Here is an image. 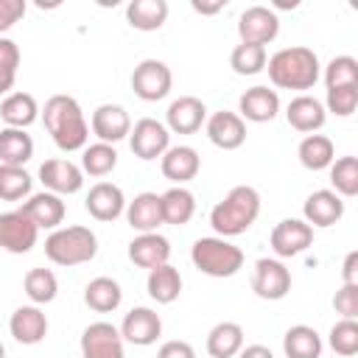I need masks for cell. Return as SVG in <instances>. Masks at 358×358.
I'll use <instances>...</instances> for the list:
<instances>
[{
  "mask_svg": "<svg viewBox=\"0 0 358 358\" xmlns=\"http://www.w3.org/2000/svg\"><path fill=\"white\" fill-rule=\"evenodd\" d=\"M8 330L20 344H39L48 336V316L39 310V305H22L11 313Z\"/></svg>",
  "mask_w": 358,
  "mask_h": 358,
  "instance_id": "d4e9b609",
  "label": "cell"
},
{
  "mask_svg": "<svg viewBox=\"0 0 358 358\" xmlns=\"http://www.w3.org/2000/svg\"><path fill=\"white\" fill-rule=\"evenodd\" d=\"M260 215V193L252 185L232 187L213 210H210V227L218 238H235L243 235Z\"/></svg>",
  "mask_w": 358,
  "mask_h": 358,
  "instance_id": "7a4b0ae2",
  "label": "cell"
},
{
  "mask_svg": "<svg viewBox=\"0 0 358 358\" xmlns=\"http://www.w3.org/2000/svg\"><path fill=\"white\" fill-rule=\"evenodd\" d=\"M204 131H207L210 143L218 145V148H224V151H235L246 140V123L241 120V115L227 112V109L213 112L204 120Z\"/></svg>",
  "mask_w": 358,
  "mask_h": 358,
  "instance_id": "9a60e30c",
  "label": "cell"
},
{
  "mask_svg": "<svg viewBox=\"0 0 358 358\" xmlns=\"http://www.w3.org/2000/svg\"><path fill=\"white\" fill-rule=\"evenodd\" d=\"M355 106H358V84L327 90V109L324 112H333L336 117H350L355 112Z\"/></svg>",
  "mask_w": 358,
  "mask_h": 358,
  "instance_id": "ee69618b",
  "label": "cell"
},
{
  "mask_svg": "<svg viewBox=\"0 0 358 358\" xmlns=\"http://www.w3.org/2000/svg\"><path fill=\"white\" fill-rule=\"evenodd\" d=\"M355 84H358V62L352 56L330 59V64L324 67V87L336 90V87H355Z\"/></svg>",
  "mask_w": 358,
  "mask_h": 358,
  "instance_id": "60d3db41",
  "label": "cell"
},
{
  "mask_svg": "<svg viewBox=\"0 0 358 358\" xmlns=\"http://www.w3.org/2000/svg\"><path fill=\"white\" fill-rule=\"evenodd\" d=\"M266 70H268L271 84L280 90H310L322 76L319 56L305 45L277 50L266 62Z\"/></svg>",
  "mask_w": 358,
  "mask_h": 358,
  "instance_id": "3957f363",
  "label": "cell"
},
{
  "mask_svg": "<svg viewBox=\"0 0 358 358\" xmlns=\"http://www.w3.org/2000/svg\"><path fill=\"white\" fill-rule=\"evenodd\" d=\"M243 350V327L238 322H218L207 333V352L213 358H235Z\"/></svg>",
  "mask_w": 358,
  "mask_h": 358,
  "instance_id": "f1b7e54d",
  "label": "cell"
},
{
  "mask_svg": "<svg viewBox=\"0 0 358 358\" xmlns=\"http://www.w3.org/2000/svg\"><path fill=\"white\" fill-rule=\"evenodd\" d=\"M17 67H20V48L14 39L0 36V95H6L14 81H17Z\"/></svg>",
  "mask_w": 358,
  "mask_h": 358,
  "instance_id": "7bdbcfd3",
  "label": "cell"
},
{
  "mask_svg": "<svg viewBox=\"0 0 358 358\" xmlns=\"http://www.w3.org/2000/svg\"><path fill=\"white\" fill-rule=\"evenodd\" d=\"M266 62H268V56H266V48H260V45L241 42L229 53V67L238 76H257L260 70H266Z\"/></svg>",
  "mask_w": 358,
  "mask_h": 358,
  "instance_id": "ab89813d",
  "label": "cell"
},
{
  "mask_svg": "<svg viewBox=\"0 0 358 358\" xmlns=\"http://www.w3.org/2000/svg\"><path fill=\"white\" fill-rule=\"evenodd\" d=\"M129 145H131L134 157H140V159L148 162V159L162 157V154L171 148V131H168L159 120L143 117V120H137V123L131 126V131H129Z\"/></svg>",
  "mask_w": 358,
  "mask_h": 358,
  "instance_id": "30bf717a",
  "label": "cell"
},
{
  "mask_svg": "<svg viewBox=\"0 0 358 358\" xmlns=\"http://www.w3.org/2000/svg\"><path fill=\"white\" fill-rule=\"evenodd\" d=\"M157 358H196V350L187 341H165L157 352Z\"/></svg>",
  "mask_w": 358,
  "mask_h": 358,
  "instance_id": "7dc6e473",
  "label": "cell"
},
{
  "mask_svg": "<svg viewBox=\"0 0 358 358\" xmlns=\"http://www.w3.org/2000/svg\"><path fill=\"white\" fill-rule=\"evenodd\" d=\"M238 358H274V352L268 347H263V344H249V347H243L238 352Z\"/></svg>",
  "mask_w": 358,
  "mask_h": 358,
  "instance_id": "681fc988",
  "label": "cell"
},
{
  "mask_svg": "<svg viewBox=\"0 0 358 358\" xmlns=\"http://www.w3.org/2000/svg\"><path fill=\"white\" fill-rule=\"evenodd\" d=\"M117 165V151L109 143H92L81 154V171L90 176H106Z\"/></svg>",
  "mask_w": 358,
  "mask_h": 358,
  "instance_id": "74e56055",
  "label": "cell"
},
{
  "mask_svg": "<svg viewBox=\"0 0 358 358\" xmlns=\"http://www.w3.org/2000/svg\"><path fill=\"white\" fill-rule=\"evenodd\" d=\"M39 179L45 185V190L56 193V196H70L78 193L84 187V171L70 162V159H45L39 165Z\"/></svg>",
  "mask_w": 358,
  "mask_h": 358,
  "instance_id": "4fadbf2b",
  "label": "cell"
},
{
  "mask_svg": "<svg viewBox=\"0 0 358 358\" xmlns=\"http://www.w3.org/2000/svg\"><path fill=\"white\" fill-rule=\"evenodd\" d=\"M238 34H241V42L266 48L280 34V17L266 6H249L238 17Z\"/></svg>",
  "mask_w": 358,
  "mask_h": 358,
  "instance_id": "9c48e42d",
  "label": "cell"
},
{
  "mask_svg": "<svg viewBox=\"0 0 358 358\" xmlns=\"http://www.w3.org/2000/svg\"><path fill=\"white\" fill-rule=\"evenodd\" d=\"M159 168H162V176H165L168 182L185 185V182L196 179V173H199V168H201V157H199V151L190 148V145H171V148L162 154Z\"/></svg>",
  "mask_w": 358,
  "mask_h": 358,
  "instance_id": "7402d4cb",
  "label": "cell"
},
{
  "mask_svg": "<svg viewBox=\"0 0 358 358\" xmlns=\"http://www.w3.org/2000/svg\"><path fill=\"white\" fill-rule=\"evenodd\" d=\"M341 280H344V285H358V252H350V255L344 257Z\"/></svg>",
  "mask_w": 358,
  "mask_h": 358,
  "instance_id": "c3c4849f",
  "label": "cell"
},
{
  "mask_svg": "<svg viewBox=\"0 0 358 358\" xmlns=\"http://www.w3.org/2000/svg\"><path fill=\"white\" fill-rule=\"evenodd\" d=\"M171 84H173V76H171V67L159 59H143L134 73H131V90L137 98L143 101H162L168 92H171Z\"/></svg>",
  "mask_w": 358,
  "mask_h": 358,
  "instance_id": "8992f818",
  "label": "cell"
},
{
  "mask_svg": "<svg viewBox=\"0 0 358 358\" xmlns=\"http://www.w3.org/2000/svg\"><path fill=\"white\" fill-rule=\"evenodd\" d=\"M81 358H126L123 336L109 322H92L81 333Z\"/></svg>",
  "mask_w": 358,
  "mask_h": 358,
  "instance_id": "7c38bea8",
  "label": "cell"
},
{
  "mask_svg": "<svg viewBox=\"0 0 358 358\" xmlns=\"http://www.w3.org/2000/svg\"><path fill=\"white\" fill-rule=\"evenodd\" d=\"M268 243L277 257H296L313 243V227H308L302 218H282L271 229Z\"/></svg>",
  "mask_w": 358,
  "mask_h": 358,
  "instance_id": "8fae6325",
  "label": "cell"
},
{
  "mask_svg": "<svg viewBox=\"0 0 358 358\" xmlns=\"http://www.w3.org/2000/svg\"><path fill=\"white\" fill-rule=\"evenodd\" d=\"M190 260L201 274L218 277V280L232 277L243 268L241 246H235V243H229L227 238H218V235L215 238H199L190 249Z\"/></svg>",
  "mask_w": 358,
  "mask_h": 358,
  "instance_id": "5b68a950",
  "label": "cell"
},
{
  "mask_svg": "<svg viewBox=\"0 0 358 358\" xmlns=\"http://www.w3.org/2000/svg\"><path fill=\"white\" fill-rule=\"evenodd\" d=\"M126 20L137 31H159L168 20L165 0H131L126 6Z\"/></svg>",
  "mask_w": 358,
  "mask_h": 358,
  "instance_id": "f546056e",
  "label": "cell"
},
{
  "mask_svg": "<svg viewBox=\"0 0 358 358\" xmlns=\"http://www.w3.org/2000/svg\"><path fill=\"white\" fill-rule=\"evenodd\" d=\"M120 299H123V291L112 277H95L84 288V302L95 313H112L120 305Z\"/></svg>",
  "mask_w": 358,
  "mask_h": 358,
  "instance_id": "e575fe53",
  "label": "cell"
},
{
  "mask_svg": "<svg viewBox=\"0 0 358 358\" xmlns=\"http://www.w3.org/2000/svg\"><path fill=\"white\" fill-rule=\"evenodd\" d=\"M34 157V140L25 129L6 126L0 131V165H17L22 168Z\"/></svg>",
  "mask_w": 358,
  "mask_h": 358,
  "instance_id": "4dcf8cb0",
  "label": "cell"
},
{
  "mask_svg": "<svg viewBox=\"0 0 358 358\" xmlns=\"http://www.w3.org/2000/svg\"><path fill=\"white\" fill-rule=\"evenodd\" d=\"M165 117H168V126H165L168 131H173V134H196L207 120V106L196 95H182L168 106Z\"/></svg>",
  "mask_w": 358,
  "mask_h": 358,
  "instance_id": "e0dca14e",
  "label": "cell"
},
{
  "mask_svg": "<svg viewBox=\"0 0 358 358\" xmlns=\"http://www.w3.org/2000/svg\"><path fill=\"white\" fill-rule=\"evenodd\" d=\"M162 333V319L157 310L151 308H131L126 316H123V324H120V336L123 341L129 344H137V347H148L159 338Z\"/></svg>",
  "mask_w": 358,
  "mask_h": 358,
  "instance_id": "2e32d148",
  "label": "cell"
},
{
  "mask_svg": "<svg viewBox=\"0 0 358 358\" xmlns=\"http://www.w3.org/2000/svg\"><path fill=\"white\" fill-rule=\"evenodd\" d=\"M42 120H45V129L50 131L56 148L62 151H81L87 148V140H90V126L84 120V112L78 106L76 98L70 95H53L45 101V109H42Z\"/></svg>",
  "mask_w": 358,
  "mask_h": 358,
  "instance_id": "6da1fadb",
  "label": "cell"
},
{
  "mask_svg": "<svg viewBox=\"0 0 358 358\" xmlns=\"http://www.w3.org/2000/svg\"><path fill=\"white\" fill-rule=\"evenodd\" d=\"M333 308L341 319H358V285H341L333 296Z\"/></svg>",
  "mask_w": 358,
  "mask_h": 358,
  "instance_id": "f6af8a7d",
  "label": "cell"
},
{
  "mask_svg": "<svg viewBox=\"0 0 358 358\" xmlns=\"http://www.w3.org/2000/svg\"><path fill=\"white\" fill-rule=\"evenodd\" d=\"M285 117H288L291 129H296L302 134H316L324 126L327 112H324V103L316 101L313 95H296V98H291Z\"/></svg>",
  "mask_w": 358,
  "mask_h": 358,
  "instance_id": "603a6c76",
  "label": "cell"
},
{
  "mask_svg": "<svg viewBox=\"0 0 358 358\" xmlns=\"http://www.w3.org/2000/svg\"><path fill=\"white\" fill-rule=\"evenodd\" d=\"M296 157H299V162L308 171H324V168L333 165L336 148H333V140L330 137H324V134H308V137H302V143L296 148Z\"/></svg>",
  "mask_w": 358,
  "mask_h": 358,
  "instance_id": "d6a6232c",
  "label": "cell"
},
{
  "mask_svg": "<svg viewBox=\"0 0 358 358\" xmlns=\"http://www.w3.org/2000/svg\"><path fill=\"white\" fill-rule=\"evenodd\" d=\"M0 358H6V347H3V341H0Z\"/></svg>",
  "mask_w": 358,
  "mask_h": 358,
  "instance_id": "816d5d0a",
  "label": "cell"
},
{
  "mask_svg": "<svg viewBox=\"0 0 358 358\" xmlns=\"http://www.w3.org/2000/svg\"><path fill=\"white\" fill-rule=\"evenodd\" d=\"M98 252V238L90 227H59L45 238V255L56 266L90 263Z\"/></svg>",
  "mask_w": 358,
  "mask_h": 358,
  "instance_id": "277c9868",
  "label": "cell"
},
{
  "mask_svg": "<svg viewBox=\"0 0 358 358\" xmlns=\"http://www.w3.org/2000/svg\"><path fill=\"white\" fill-rule=\"evenodd\" d=\"M330 185L336 196L352 199L358 196V159L355 157H338L330 165Z\"/></svg>",
  "mask_w": 358,
  "mask_h": 358,
  "instance_id": "d590c367",
  "label": "cell"
},
{
  "mask_svg": "<svg viewBox=\"0 0 358 358\" xmlns=\"http://www.w3.org/2000/svg\"><path fill=\"white\" fill-rule=\"evenodd\" d=\"M282 350L288 358H322V338L308 324H294L282 336Z\"/></svg>",
  "mask_w": 358,
  "mask_h": 358,
  "instance_id": "836d02e7",
  "label": "cell"
},
{
  "mask_svg": "<svg viewBox=\"0 0 358 358\" xmlns=\"http://www.w3.org/2000/svg\"><path fill=\"white\" fill-rule=\"evenodd\" d=\"M171 257V243L168 238H162L159 232H140L131 243H129V260L140 268H157L162 263H168Z\"/></svg>",
  "mask_w": 358,
  "mask_h": 358,
  "instance_id": "cb8c5ba5",
  "label": "cell"
},
{
  "mask_svg": "<svg viewBox=\"0 0 358 358\" xmlns=\"http://www.w3.org/2000/svg\"><path fill=\"white\" fill-rule=\"evenodd\" d=\"M20 210L36 224V229H59V224L67 215V207H64L62 196H56L50 190H42V193L28 196V201H22Z\"/></svg>",
  "mask_w": 358,
  "mask_h": 358,
  "instance_id": "d6986e66",
  "label": "cell"
},
{
  "mask_svg": "<svg viewBox=\"0 0 358 358\" xmlns=\"http://www.w3.org/2000/svg\"><path fill=\"white\" fill-rule=\"evenodd\" d=\"M190 6H193V11H199V14H215V11H221L227 3H224V0H218V3H199V0H193Z\"/></svg>",
  "mask_w": 358,
  "mask_h": 358,
  "instance_id": "f907efd6",
  "label": "cell"
},
{
  "mask_svg": "<svg viewBox=\"0 0 358 358\" xmlns=\"http://www.w3.org/2000/svg\"><path fill=\"white\" fill-rule=\"evenodd\" d=\"M145 288H148V296L159 305H171L179 299L182 294V274L179 268H173L171 263H162L157 268L148 271V280H145Z\"/></svg>",
  "mask_w": 358,
  "mask_h": 358,
  "instance_id": "4316f807",
  "label": "cell"
},
{
  "mask_svg": "<svg viewBox=\"0 0 358 358\" xmlns=\"http://www.w3.org/2000/svg\"><path fill=\"white\" fill-rule=\"evenodd\" d=\"M159 204H162V224H173V227L187 224L196 213V196L182 185H173L171 190H165L159 196Z\"/></svg>",
  "mask_w": 358,
  "mask_h": 358,
  "instance_id": "83f0119b",
  "label": "cell"
},
{
  "mask_svg": "<svg viewBox=\"0 0 358 358\" xmlns=\"http://www.w3.org/2000/svg\"><path fill=\"white\" fill-rule=\"evenodd\" d=\"M31 173L17 165H0V199L3 201H20L31 196Z\"/></svg>",
  "mask_w": 358,
  "mask_h": 358,
  "instance_id": "f35d334b",
  "label": "cell"
},
{
  "mask_svg": "<svg viewBox=\"0 0 358 358\" xmlns=\"http://www.w3.org/2000/svg\"><path fill=\"white\" fill-rule=\"evenodd\" d=\"M25 14V0H0V34L14 28Z\"/></svg>",
  "mask_w": 358,
  "mask_h": 358,
  "instance_id": "bcb514c9",
  "label": "cell"
},
{
  "mask_svg": "<svg viewBox=\"0 0 358 358\" xmlns=\"http://www.w3.org/2000/svg\"><path fill=\"white\" fill-rule=\"evenodd\" d=\"M252 291L260 299L277 302L291 291V271L277 257H260L252 271Z\"/></svg>",
  "mask_w": 358,
  "mask_h": 358,
  "instance_id": "52a82bcc",
  "label": "cell"
},
{
  "mask_svg": "<svg viewBox=\"0 0 358 358\" xmlns=\"http://www.w3.org/2000/svg\"><path fill=\"white\" fill-rule=\"evenodd\" d=\"M238 112H241V120H252V123H268L277 117L280 112V95L263 84L246 90L238 101Z\"/></svg>",
  "mask_w": 358,
  "mask_h": 358,
  "instance_id": "44dd1931",
  "label": "cell"
},
{
  "mask_svg": "<svg viewBox=\"0 0 358 358\" xmlns=\"http://www.w3.org/2000/svg\"><path fill=\"white\" fill-rule=\"evenodd\" d=\"M0 117L11 126V129H25L39 117V106L36 98L31 92H11L6 95V101L0 103Z\"/></svg>",
  "mask_w": 358,
  "mask_h": 358,
  "instance_id": "1f68e13d",
  "label": "cell"
},
{
  "mask_svg": "<svg viewBox=\"0 0 358 358\" xmlns=\"http://www.w3.org/2000/svg\"><path fill=\"white\" fill-rule=\"evenodd\" d=\"M330 347L336 355L352 358L358 352V322L355 319H341L330 327Z\"/></svg>",
  "mask_w": 358,
  "mask_h": 358,
  "instance_id": "b9f144b4",
  "label": "cell"
},
{
  "mask_svg": "<svg viewBox=\"0 0 358 358\" xmlns=\"http://www.w3.org/2000/svg\"><path fill=\"white\" fill-rule=\"evenodd\" d=\"M36 238H39V229L22 210L0 213V249L11 255H25L36 246Z\"/></svg>",
  "mask_w": 358,
  "mask_h": 358,
  "instance_id": "ba28073f",
  "label": "cell"
},
{
  "mask_svg": "<svg viewBox=\"0 0 358 358\" xmlns=\"http://www.w3.org/2000/svg\"><path fill=\"white\" fill-rule=\"evenodd\" d=\"M90 126H92V134L98 137V143L115 145V143H120L123 137H129V131H131V117H129V112H126L123 106H117V103H101V106L92 112Z\"/></svg>",
  "mask_w": 358,
  "mask_h": 358,
  "instance_id": "5bb4252c",
  "label": "cell"
},
{
  "mask_svg": "<svg viewBox=\"0 0 358 358\" xmlns=\"http://www.w3.org/2000/svg\"><path fill=\"white\" fill-rule=\"evenodd\" d=\"M84 207L95 221H115L126 213V196L117 185L98 182V185L90 187V193L84 199Z\"/></svg>",
  "mask_w": 358,
  "mask_h": 358,
  "instance_id": "ac0fdd59",
  "label": "cell"
},
{
  "mask_svg": "<svg viewBox=\"0 0 358 358\" xmlns=\"http://www.w3.org/2000/svg\"><path fill=\"white\" fill-rule=\"evenodd\" d=\"M302 215H305V224L308 227H333L341 221L344 215V201L341 196H336L333 190H313L305 204H302Z\"/></svg>",
  "mask_w": 358,
  "mask_h": 358,
  "instance_id": "ffe728a7",
  "label": "cell"
},
{
  "mask_svg": "<svg viewBox=\"0 0 358 358\" xmlns=\"http://www.w3.org/2000/svg\"><path fill=\"white\" fill-rule=\"evenodd\" d=\"M126 221L137 232H157L162 224V204L157 193H137L126 204Z\"/></svg>",
  "mask_w": 358,
  "mask_h": 358,
  "instance_id": "484cf974",
  "label": "cell"
},
{
  "mask_svg": "<svg viewBox=\"0 0 358 358\" xmlns=\"http://www.w3.org/2000/svg\"><path fill=\"white\" fill-rule=\"evenodd\" d=\"M22 285H25V294L34 305H48L59 294V282H56V274L50 268H31L25 274Z\"/></svg>",
  "mask_w": 358,
  "mask_h": 358,
  "instance_id": "8d00e7d4",
  "label": "cell"
}]
</instances>
